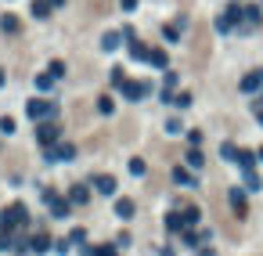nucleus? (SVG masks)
<instances>
[{"instance_id": "obj_6", "label": "nucleus", "mask_w": 263, "mask_h": 256, "mask_svg": "<svg viewBox=\"0 0 263 256\" xmlns=\"http://www.w3.org/2000/svg\"><path fill=\"white\" fill-rule=\"evenodd\" d=\"M231 209L238 217H245L249 213V198H245V188H231Z\"/></svg>"}, {"instance_id": "obj_18", "label": "nucleus", "mask_w": 263, "mask_h": 256, "mask_svg": "<svg viewBox=\"0 0 263 256\" xmlns=\"http://www.w3.org/2000/svg\"><path fill=\"white\" fill-rule=\"evenodd\" d=\"M0 29H4V33H11V36H15L18 29H22V22H18V18H15V15H4V18H0Z\"/></svg>"}, {"instance_id": "obj_29", "label": "nucleus", "mask_w": 263, "mask_h": 256, "mask_svg": "<svg viewBox=\"0 0 263 256\" xmlns=\"http://www.w3.org/2000/svg\"><path fill=\"white\" fill-rule=\"evenodd\" d=\"M162 36H166L169 43H173V40H180V25H166V29H162Z\"/></svg>"}, {"instance_id": "obj_36", "label": "nucleus", "mask_w": 263, "mask_h": 256, "mask_svg": "<svg viewBox=\"0 0 263 256\" xmlns=\"http://www.w3.org/2000/svg\"><path fill=\"white\" fill-rule=\"evenodd\" d=\"M195 256H216V253L209 249V245H198V253H195Z\"/></svg>"}, {"instance_id": "obj_26", "label": "nucleus", "mask_w": 263, "mask_h": 256, "mask_svg": "<svg viewBox=\"0 0 263 256\" xmlns=\"http://www.w3.org/2000/svg\"><path fill=\"white\" fill-rule=\"evenodd\" d=\"M69 242L72 245H87V231H83V227H76V231L69 235Z\"/></svg>"}, {"instance_id": "obj_15", "label": "nucleus", "mask_w": 263, "mask_h": 256, "mask_svg": "<svg viewBox=\"0 0 263 256\" xmlns=\"http://www.w3.org/2000/svg\"><path fill=\"white\" fill-rule=\"evenodd\" d=\"M234 162L242 166V173H245V170H256V155L245 152V148H238V159H234Z\"/></svg>"}, {"instance_id": "obj_37", "label": "nucleus", "mask_w": 263, "mask_h": 256, "mask_svg": "<svg viewBox=\"0 0 263 256\" xmlns=\"http://www.w3.org/2000/svg\"><path fill=\"white\" fill-rule=\"evenodd\" d=\"M123 4V11H133V7H137V0H119Z\"/></svg>"}, {"instance_id": "obj_31", "label": "nucleus", "mask_w": 263, "mask_h": 256, "mask_svg": "<svg viewBox=\"0 0 263 256\" xmlns=\"http://www.w3.org/2000/svg\"><path fill=\"white\" fill-rule=\"evenodd\" d=\"M47 72H51L54 79H58V76H65V65H61V61H51V69H47Z\"/></svg>"}, {"instance_id": "obj_4", "label": "nucleus", "mask_w": 263, "mask_h": 256, "mask_svg": "<svg viewBox=\"0 0 263 256\" xmlns=\"http://www.w3.org/2000/svg\"><path fill=\"white\" fill-rule=\"evenodd\" d=\"M256 90H263V69H252L242 76V94H256Z\"/></svg>"}, {"instance_id": "obj_3", "label": "nucleus", "mask_w": 263, "mask_h": 256, "mask_svg": "<svg viewBox=\"0 0 263 256\" xmlns=\"http://www.w3.org/2000/svg\"><path fill=\"white\" fill-rule=\"evenodd\" d=\"M43 202H47V209H51V217H69V209H72V202L69 198H61V195H54V191H47V195H43Z\"/></svg>"}, {"instance_id": "obj_40", "label": "nucleus", "mask_w": 263, "mask_h": 256, "mask_svg": "<svg viewBox=\"0 0 263 256\" xmlns=\"http://www.w3.org/2000/svg\"><path fill=\"white\" fill-rule=\"evenodd\" d=\"M0 87H4V69H0Z\"/></svg>"}, {"instance_id": "obj_25", "label": "nucleus", "mask_w": 263, "mask_h": 256, "mask_svg": "<svg viewBox=\"0 0 263 256\" xmlns=\"http://www.w3.org/2000/svg\"><path fill=\"white\" fill-rule=\"evenodd\" d=\"M220 155H224L227 162H234V159H238V148H234V144L227 141V144H220Z\"/></svg>"}, {"instance_id": "obj_32", "label": "nucleus", "mask_w": 263, "mask_h": 256, "mask_svg": "<svg viewBox=\"0 0 263 256\" xmlns=\"http://www.w3.org/2000/svg\"><path fill=\"white\" fill-rule=\"evenodd\" d=\"M97 108H101L105 116H112V108H115V105H112V98H101V101H97Z\"/></svg>"}, {"instance_id": "obj_1", "label": "nucleus", "mask_w": 263, "mask_h": 256, "mask_svg": "<svg viewBox=\"0 0 263 256\" xmlns=\"http://www.w3.org/2000/svg\"><path fill=\"white\" fill-rule=\"evenodd\" d=\"M25 220H29V213H25L22 202H11V206L0 209V231H4V235H11L15 227H22Z\"/></svg>"}, {"instance_id": "obj_9", "label": "nucleus", "mask_w": 263, "mask_h": 256, "mask_svg": "<svg viewBox=\"0 0 263 256\" xmlns=\"http://www.w3.org/2000/svg\"><path fill=\"white\" fill-rule=\"evenodd\" d=\"M69 202H72V206H87V202H90V188H87V184H72V188H69Z\"/></svg>"}, {"instance_id": "obj_19", "label": "nucleus", "mask_w": 263, "mask_h": 256, "mask_svg": "<svg viewBox=\"0 0 263 256\" xmlns=\"http://www.w3.org/2000/svg\"><path fill=\"white\" fill-rule=\"evenodd\" d=\"M173 180H177V184H184V188H191V184H195L191 170H184V166H177V170H173Z\"/></svg>"}, {"instance_id": "obj_28", "label": "nucleus", "mask_w": 263, "mask_h": 256, "mask_svg": "<svg viewBox=\"0 0 263 256\" xmlns=\"http://www.w3.org/2000/svg\"><path fill=\"white\" fill-rule=\"evenodd\" d=\"M144 170H148L144 159H130V173H133V177H144Z\"/></svg>"}, {"instance_id": "obj_34", "label": "nucleus", "mask_w": 263, "mask_h": 256, "mask_svg": "<svg viewBox=\"0 0 263 256\" xmlns=\"http://www.w3.org/2000/svg\"><path fill=\"white\" fill-rule=\"evenodd\" d=\"M188 141H191V148H198V144H202V130H191V134H188Z\"/></svg>"}, {"instance_id": "obj_21", "label": "nucleus", "mask_w": 263, "mask_h": 256, "mask_svg": "<svg viewBox=\"0 0 263 256\" xmlns=\"http://www.w3.org/2000/svg\"><path fill=\"white\" fill-rule=\"evenodd\" d=\"M242 180H245L249 191H260V188H263V180L256 177V170H245V173H242Z\"/></svg>"}, {"instance_id": "obj_12", "label": "nucleus", "mask_w": 263, "mask_h": 256, "mask_svg": "<svg viewBox=\"0 0 263 256\" xmlns=\"http://www.w3.org/2000/svg\"><path fill=\"white\" fill-rule=\"evenodd\" d=\"M133 213H137V206H133V198H119V202H115V217H119V220H130Z\"/></svg>"}, {"instance_id": "obj_16", "label": "nucleus", "mask_w": 263, "mask_h": 256, "mask_svg": "<svg viewBox=\"0 0 263 256\" xmlns=\"http://www.w3.org/2000/svg\"><path fill=\"white\" fill-rule=\"evenodd\" d=\"M148 65H155V69H166V65H169V58H166V51H159V47H151V51H148Z\"/></svg>"}, {"instance_id": "obj_35", "label": "nucleus", "mask_w": 263, "mask_h": 256, "mask_svg": "<svg viewBox=\"0 0 263 256\" xmlns=\"http://www.w3.org/2000/svg\"><path fill=\"white\" fill-rule=\"evenodd\" d=\"M166 130L169 134H180V119H166Z\"/></svg>"}, {"instance_id": "obj_13", "label": "nucleus", "mask_w": 263, "mask_h": 256, "mask_svg": "<svg viewBox=\"0 0 263 256\" xmlns=\"http://www.w3.org/2000/svg\"><path fill=\"white\" fill-rule=\"evenodd\" d=\"M51 249V235H33L29 238V253H47Z\"/></svg>"}, {"instance_id": "obj_7", "label": "nucleus", "mask_w": 263, "mask_h": 256, "mask_svg": "<svg viewBox=\"0 0 263 256\" xmlns=\"http://www.w3.org/2000/svg\"><path fill=\"white\" fill-rule=\"evenodd\" d=\"M90 184L101 191V195H115V177H108V173H97V177H90Z\"/></svg>"}, {"instance_id": "obj_24", "label": "nucleus", "mask_w": 263, "mask_h": 256, "mask_svg": "<svg viewBox=\"0 0 263 256\" xmlns=\"http://www.w3.org/2000/svg\"><path fill=\"white\" fill-rule=\"evenodd\" d=\"M245 25H249V29L260 25V7H245Z\"/></svg>"}, {"instance_id": "obj_38", "label": "nucleus", "mask_w": 263, "mask_h": 256, "mask_svg": "<svg viewBox=\"0 0 263 256\" xmlns=\"http://www.w3.org/2000/svg\"><path fill=\"white\" fill-rule=\"evenodd\" d=\"M256 119H260V123H263V105H260V108H256Z\"/></svg>"}, {"instance_id": "obj_14", "label": "nucleus", "mask_w": 263, "mask_h": 256, "mask_svg": "<svg viewBox=\"0 0 263 256\" xmlns=\"http://www.w3.org/2000/svg\"><path fill=\"white\" fill-rule=\"evenodd\" d=\"M180 217H184L188 227H195L198 220H202V209H198V206H184V209H180Z\"/></svg>"}, {"instance_id": "obj_30", "label": "nucleus", "mask_w": 263, "mask_h": 256, "mask_svg": "<svg viewBox=\"0 0 263 256\" xmlns=\"http://www.w3.org/2000/svg\"><path fill=\"white\" fill-rule=\"evenodd\" d=\"M0 134H15V119H11V116H4V119H0Z\"/></svg>"}, {"instance_id": "obj_23", "label": "nucleus", "mask_w": 263, "mask_h": 256, "mask_svg": "<svg viewBox=\"0 0 263 256\" xmlns=\"http://www.w3.org/2000/svg\"><path fill=\"white\" fill-rule=\"evenodd\" d=\"M202 162H206V155L198 152V148H191L188 152V166H195V170H202Z\"/></svg>"}, {"instance_id": "obj_41", "label": "nucleus", "mask_w": 263, "mask_h": 256, "mask_svg": "<svg viewBox=\"0 0 263 256\" xmlns=\"http://www.w3.org/2000/svg\"><path fill=\"white\" fill-rule=\"evenodd\" d=\"M256 159H260V162H263V148H260V155H256Z\"/></svg>"}, {"instance_id": "obj_5", "label": "nucleus", "mask_w": 263, "mask_h": 256, "mask_svg": "<svg viewBox=\"0 0 263 256\" xmlns=\"http://www.w3.org/2000/svg\"><path fill=\"white\" fill-rule=\"evenodd\" d=\"M36 141H40L43 148L58 144V126H54V123H40V130H36Z\"/></svg>"}, {"instance_id": "obj_33", "label": "nucleus", "mask_w": 263, "mask_h": 256, "mask_svg": "<svg viewBox=\"0 0 263 256\" xmlns=\"http://www.w3.org/2000/svg\"><path fill=\"white\" fill-rule=\"evenodd\" d=\"M173 105H177V108H188V105H191V94H177Z\"/></svg>"}, {"instance_id": "obj_11", "label": "nucleus", "mask_w": 263, "mask_h": 256, "mask_svg": "<svg viewBox=\"0 0 263 256\" xmlns=\"http://www.w3.org/2000/svg\"><path fill=\"white\" fill-rule=\"evenodd\" d=\"M166 231H169V235H180V231H188L184 217H180L177 209H173V213H166Z\"/></svg>"}, {"instance_id": "obj_2", "label": "nucleus", "mask_w": 263, "mask_h": 256, "mask_svg": "<svg viewBox=\"0 0 263 256\" xmlns=\"http://www.w3.org/2000/svg\"><path fill=\"white\" fill-rule=\"evenodd\" d=\"M54 112H58V108H54L51 101H43V98H33L29 105H25V116H29V119H54Z\"/></svg>"}, {"instance_id": "obj_10", "label": "nucleus", "mask_w": 263, "mask_h": 256, "mask_svg": "<svg viewBox=\"0 0 263 256\" xmlns=\"http://www.w3.org/2000/svg\"><path fill=\"white\" fill-rule=\"evenodd\" d=\"M123 94L130 98V101H141V98L148 94V83H130V79H126V83H123Z\"/></svg>"}, {"instance_id": "obj_8", "label": "nucleus", "mask_w": 263, "mask_h": 256, "mask_svg": "<svg viewBox=\"0 0 263 256\" xmlns=\"http://www.w3.org/2000/svg\"><path fill=\"white\" fill-rule=\"evenodd\" d=\"M72 155H76V148H72V144H51L47 148V162H54V159H72Z\"/></svg>"}, {"instance_id": "obj_17", "label": "nucleus", "mask_w": 263, "mask_h": 256, "mask_svg": "<svg viewBox=\"0 0 263 256\" xmlns=\"http://www.w3.org/2000/svg\"><path fill=\"white\" fill-rule=\"evenodd\" d=\"M148 51H151V47H144L141 40H130V58H137V61H148Z\"/></svg>"}, {"instance_id": "obj_39", "label": "nucleus", "mask_w": 263, "mask_h": 256, "mask_svg": "<svg viewBox=\"0 0 263 256\" xmlns=\"http://www.w3.org/2000/svg\"><path fill=\"white\" fill-rule=\"evenodd\" d=\"M51 4H54V7H61V4H65V0H51Z\"/></svg>"}, {"instance_id": "obj_27", "label": "nucleus", "mask_w": 263, "mask_h": 256, "mask_svg": "<svg viewBox=\"0 0 263 256\" xmlns=\"http://www.w3.org/2000/svg\"><path fill=\"white\" fill-rule=\"evenodd\" d=\"M36 87H40V90H51V87H54V76H51V72H43V76H36Z\"/></svg>"}, {"instance_id": "obj_22", "label": "nucleus", "mask_w": 263, "mask_h": 256, "mask_svg": "<svg viewBox=\"0 0 263 256\" xmlns=\"http://www.w3.org/2000/svg\"><path fill=\"white\" fill-rule=\"evenodd\" d=\"M51 7H54L51 0H33V15H36V18H47V15H51Z\"/></svg>"}, {"instance_id": "obj_20", "label": "nucleus", "mask_w": 263, "mask_h": 256, "mask_svg": "<svg viewBox=\"0 0 263 256\" xmlns=\"http://www.w3.org/2000/svg\"><path fill=\"white\" fill-rule=\"evenodd\" d=\"M119 43H123V29H119V33H105L101 47H105V51H115V47H119Z\"/></svg>"}]
</instances>
